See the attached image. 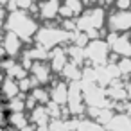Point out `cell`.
Wrapping results in <instances>:
<instances>
[{
  "mask_svg": "<svg viewBox=\"0 0 131 131\" xmlns=\"http://www.w3.org/2000/svg\"><path fill=\"white\" fill-rule=\"evenodd\" d=\"M4 49H6V54H16L20 49V38L15 32H9L4 38Z\"/></svg>",
  "mask_w": 131,
  "mask_h": 131,
  "instance_id": "5",
  "label": "cell"
},
{
  "mask_svg": "<svg viewBox=\"0 0 131 131\" xmlns=\"http://www.w3.org/2000/svg\"><path fill=\"white\" fill-rule=\"evenodd\" d=\"M115 6H117L120 11H126V9H129V6H131V0H115Z\"/></svg>",
  "mask_w": 131,
  "mask_h": 131,
  "instance_id": "7",
  "label": "cell"
},
{
  "mask_svg": "<svg viewBox=\"0 0 131 131\" xmlns=\"http://www.w3.org/2000/svg\"><path fill=\"white\" fill-rule=\"evenodd\" d=\"M7 27L11 29V32H15L18 38H29L34 31H36V24L32 22V18H29L25 13L22 11H15L9 15L7 20Z\"/></svg>",
  "mask_w": 131,
  "mask_h": 131,
  "instance_id": "1",
  "label": "cell"
},
{
  "mask_svg": "<svg viewBox=\"0 0 131 131\" xmlns=\"http://www.w3.org/2000/svg\"><path fill=\"white\" fill-rule=\"evenodd\" d=\"M111 40H113L111 45L115 47L117 52H120L122 56H129V54H131V43H129V38H127V36H120V38L113 36Z\"/></svg>",
  "mask_w": 131,
  "mask_h": 131,
  "instance_id": "4",
  "label": "cell"
},
{
  "mask_svg": "<svg viewBox=\"0 0 131 131\" xmlns=\"http://www.w3.org/2000/svg\"><path fill=\"white\" fill-rule=\"evenodd\" d=\"M110 27L113 31H126L131 29V11H118L110 18Z\"/></svg>",
  "mask_w": 131,
  "mask_h": 131,
  "instance_id": "2",
  "label": "cell"
},
{
  "mask_svg": "<svg viewBox=\"0 0 131 131\" xmlns=\"http://www.w3.org/2000/svg\"><path fill=\"white\" fill-rule=\"evenodd\" d=\"M0 25H2V22H0Z\"/></svg>",
  "mask_w": 131,
  "mask_h": 131,
  "instance_id": "8",
  "label": "cell"
},
{
  "mask_svg": "<svg viewBox=\"0 0 131 131\" xmlns=\"http://www.w3.org/2000/svg\"><path fill=\"white\" fill-rule=\"evenodd\" d=\"M58 9H59V0H45V2L40 6V13L43 18L52 20L58 16Z\"/></svg>",
  "mask_w": 131,
  "mask_h": 131,
  "instance_id": "3",
  "label": "cell"
},
{
  "mask_svg": "<svg viewBox=\"0 0 131 131\" xmlns=\"http://www.w3.org/2000/svg\"><path fill=\"white\" fill-rule=\"evenodd\" d=\"M65 6L70 9L72 16H75L83 11V0H65Z\"/></svg>",
  "mask_w": 131,
  "mask_h": 131,
  "instance_id": "6",
  "label": "cell"
}]
</instances>
